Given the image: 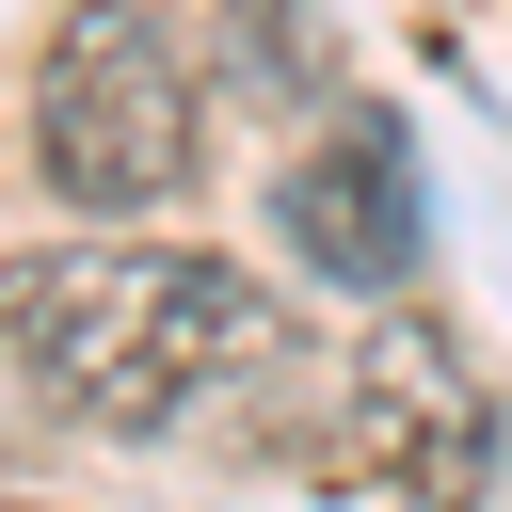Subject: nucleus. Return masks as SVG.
<instances>
[{
  "mask_svg": "<svg viewBox=\"0 0 512 512\" xmlns=\"http://www.w3.org/2000/svg\"><path fill=\"white\" fill-rule=\"evenodd\" d=\"M16 512H32V496H16Z\"/></svg>",
  "mask_w": 512,
  "mask_h": 512,
  "instance_id": "obj_5",
  "label": "nucleus"
},
{
  "mask_svg": "<svg viewBox=\"0 0 512 512\" xmlns=\"http://www.w3.org/2000/svg\"><path fill=\"white\" fill-rule=\"evenodd\" d=\"M272 224H288V256L336 272V288H400L416 240H432V208H416V128H400V112H336V128L288 160Z\"/></svg>",
  "mask_w": 512,
  "mask_h": 512,
  "instance_id": "obj_4",
  "label": "nucleus"
},
{
  "mask_svg": "<svg viewBox=\"0 0 512 512\" xmlns=\"http://www.w3.org/2000/svg\"><path fill=\"white\" fill-rule=\"evenodd\" d=\"M288 464H304L320 496L464 512V496H480V464H496V416H480V384H464V352H448L432 320H368V336L320 368V400H304Z\"/></svg>",
  "mask_w": 512,
  "mask_h": 512,
  "instance_id": "obj_3",
  "label": "nucleus"
},
{
  "mask_svg": "<svg viewBox=\"0 0 512 512\" xmlns=\"http://www.w3.org/2000/svg\"><path fill=\"white\" fill-rule=\"evenodd\" d=\"M192 64L144 0H80L48 48H32V176L64 208H176L192 192Z\"/></svg>",
  "mask_w": 512,
  "mask_h": 512,
  "instance_id": "obj_2",
  "label": "nucleus"
},
{
  "mask_svg": "<svg viewBox=\"0 0 512 512\" xmlns=\"http://www.w3.org/2000/svg\"><path fill=\"white\" fill-rule=\"evenodd\" d=\"M0 336H16V400L32 416L176 432L192 400L256 384L288 320H272V288L240 256H192V240H48V256H16Z\"/></svg>",
  "mask_w": 512,
  "mask_h": 512,
  "instance_id": "obj_1",
  "label": "nucleus"
}]
</instances>
